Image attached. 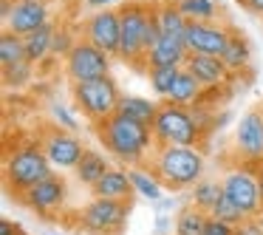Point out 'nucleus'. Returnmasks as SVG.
Instances as JSON below:
<instances>
[{
    "label": "nucleus",
    "mask_w": 263,
    "mask_h": 235,
    "mask_svg": "<svg viewBox=\"0 0 263 235\" xmlns=\"http://www.w3.org/2000/svg\"><path fill=\"white\" fill-rule=\"evenodd\" d=\"M260 193H263V167H260Z\"/></svg>",
    "instance_id": "obj_42"
},
{
    "label": "nucleus",
    "mask_w": 263,
    "mask_h": 235,
    "mask_svg": "<svg viewBox=\"0 0 263 235\" xmlns=\"http://www.w3.org/2000/svg\"><path fill=\"white\" fill-rule=\"evenodd\" d=\"M48 235H51V232H48Z\"/></svg>",
    "instance_id": "obj_44"
},
{
    "label": "nucleus",
    "mask_w": 263,
    "mask_h": 235,
    "mask_svg": "<svg viewBox=\"0 0 263 235\" xmlns=\"http://www.w3.org/2000/svg\"><path fill=\"white\" fill-rule=\"evenodd\" d=\"M187 57H190V48L181 37L161 34V40L147 54V68H184Z\"/></svg>",
    "instance_id": "obj_17"
},
{
    "label": "nucleus",
    "mask_w": 263,
    "mask_h": 235,
    "mask_svg": "<svg viewBox=\"0 0 263 235\" xmlns=\"http://www.w3.org/2000/svg\"><path fill=\"white\" fill-rule=\"evenodd\" d=\"M178 9L184 12L187 20H195V23H215V20H223V9L218 0H178Z\"/></svg>",
    "instance_id": "obj_27"
},
{
    "label": "nucleus",
    "mask_w": 263,
    "mask_h": 235,
    "mask_svg": "<svg viewBox=\"0 0 263 235\" xmlns=\"http://www.w3.org/2000/svg\"><path fill=\"white\" fill-rule=\"evenodd\" d=\"M240 9H246L249 14H255V17H263V0H238Z\"/></svg>",
    "instance_id": "obj_37"
},
{
    "label": "nucleus",
    "mask_w": 263,
    "mask_h": 235,
    "mask_svg": "<svg viewBox=\"0 0 263 235\" xmlns=\"http://www.w3.org/2000/svg\"><path fill=\"white\" fill-rule=\"evenodd\" d=\"M221 63L232 71V77H246L252 68V46L246 40V34L232 26L229 29V40H227V48L221 51Z\"/></svg>",
    "instance_id": "obj_18"
},
{
    "label": "nucleus",
    "mask_w": 263,
    "mask_h": 235,
    "mask_svg": "<svg viewBox=\"0 0 263 235\" xmlns=\"http://www.w3.org/2000/svg\"><path fill=\"white\" fill-rule=\"evenodd\" d=\"M71 99H74L77 114H82L91 125L105 122L108 116H114L119 111V82L114 77H102V80H88L71 85Z\"/></svg>",
    "instance_id": "obj_5"
},
{
    "label": "nucleus",
    "mask_w": 263,
    "mask_h": 235,
    "mask_svg": "<svg viewBox=\"0 0 263 235\" xmlns=\"http://www.w3.org/2000/svg\"><path fill=\"white\" fill-rule=\"evenodd\" d=\"M40 144L46 150L48 161L54 165V170H74L80 165L82 153H85V142H82L77 133L63 131L57 125H48L40 131Z\"/></svg>",
    "instance_id": "obj_10"
},
{
    "label": "nucleus",
    "mask_w": 263,
    "mask_h": 235,
    "mask_svg": "<svg viewBox=\"0 0 263 235\" xmlns=\"http://www.w3.org/2000/svg\"><path fill=\"white\" fill-rule=\"evenodd\" d=\"M235 235H263L260 215H252V218H246L243 224H238V227H235Z\"/></svg>",
    "instance_id": "obj_35"
},
{
    "label": "nucleus",
    "mask_w": 263,
    "mask_h": 235,
    "mask_svg": "<svg viewBox=\"0 0 263 235\" xmlns=\"http://www.w3.org/2000/svg\"><path fill=\"white\" fill-rule=\"evenodd\" d=\"M153 139L156 148H164V144H184V148H201L204 144V131L195 125L193 111L181 108V105L173 102H161L159 116L153 122Z\"/></svg>",
    "instance_id": "obj_6"
},
{
    "label": "nucleus",
    "mask_w": 263,
    "mask_h": 235,
    "mask_svg": "<svg viewBox=\"0 0 263 235\" xmlns=\"http://www.w3.org/2000/svg\"><path fill=\"white\" fill-rule=\"evenodd\" d=\"M184 68L204 85V91H223L232 85V71L221 63V57H210V54H190Z\"/></svg>",
    "instance_id": "obj_16"
},
{
    "label": "nucleus",
    "mask_w": 263,
    "mask_h": 235,
    "mask_svg": "<svg viewBox=\"0 0 263 235\" xmlns=\"http://www.w3.org/2000/svg\"><path fill=\"white\" fill-rule=\"evenodd\" d=\"M212 218H218V221H223V224H232V227H238V224H243L249 215H243V212L238 210V207L232 204V201L227 198V195H221V201H218L215 207H212V212H210Z\"/></svg>",
    "instance_id": "obj_34"
},
{
    "label": "nucleus",
    "mask_w": 263,
    "mask_h": 235,
    "mask_svg": "<svg viewBox=\"0 0 263 235\" xmlns=\"http://www.w3.org/2000/svg\"><path fill=\"white\" fill-rule=\"evenodd\" d=\"M110 63H114V57L108 51L97 48L88 40H80L74 46V51L63 60V74L71 85L88 80H102V77H110Z\"/></svg>",
    "instance_id": "obj_9"
},
{
    "label": "nucleus",
    "mask_w": 263,
    "mask_h": 235,
    "mask_svg": "<svg viewBox=\"0 0 263 235\" xmlns=\"http://www.w3.org/2000/svg\"><path fill=\"white\" fill-rule=\"evenodd\" d=\"M119 3H127V0H85V6L93 9V12H99V9H114Z\"/></svg>",
    "instance_id": "obj_38"
},
{
    "label": "nucleus",
    "mask_w": 263,
    "mask_h": 235,
    "mask_svg": "<svg viewBox=\"0 0 263 235\" xmlns=\"http://www.w3.org/2000/svg\"><path fill=\"white\" fill-rule=\"evenodd\" d=\"M91 193L97 195V198L133 201L136 190H133V182H130V173H127V167H110V170L91 187Z\"/></svg>",
    "instance_id": "obj_19"
},
{
    "label": "nucleus",
    "mask_w": 263,
    "mask_h": 235,
    "mask_svg": "<svg viewBox=\"0 0 263 235\" xmlns=\"http://www.w3.org/2000/svg\"><path fill=\"white\" fill-rule=\"evenodd\" d=\"M201 99H204V85H201L187 68H181V74H178L176 85H173L170 97H167L164 102L181 105V108H193V105H198Z\"/></svg>",
    "instance_id": "obj_24"
},
{
    "label": "nucleus",
    "mask_w": 263,
    "mask_h": 235,
    "mask_svg": "<svg viewBox=\"0 0 263 235\" xmlns=\"http://www.w3.org/2000/svg\"><path fill=\"white\" fill-rule=\"evenodd\" d=\"M93 133L105 148V153L114 156L125 167H144L156 150L153 131L136 119H127L125 114H114L105 122H97Z\"/></svg>",
    "instance_id": "obj_1"
},
{
    "label": "nucleus",
    "mask_w": 263,
    "mask_h": 235,
    "mask_svg": "<svg viewBox=\"0 0 263 235\" xmlns=\"http://www.w3.org/2000/svg\"><path fill=\"white\" fill-rule=\"evenodd\" d=\"M221 195H223L221 182H212V178H201V182L195 184L193 190H190V201H187V204L198 207V210H204V212H212V207H215L218 201H221Z\"/></svg>",
    "instance_id": "obj_28"
},
{
    "label": "nucleus",
    "mask_w": 263,
    "mask_h": 235,
    "mask_svg": "<svg viewBox=\"0 0 263 235\" xmlns=\"http://www.w3.org/2000/svg\"><path fill=\"white\" fill-rule=\"evenodd\" d=\"M204 235H235V227L210 215V221H206V227H204Z\"/></svg>",
    "instance_id": "obj_36"
},
{
    "label": "nucleus",
    "mask_w": 263,
    "mask_h": 235,
    "mask_svg": "<svg viewBox=\"0 0 263 235\" xmlns=\"http://www.w3.org/2000/svg\"><path fill=\"white\" fill-rule=\"evenodd\" d=\"M210 221V212L198 210V207L187 204L176 212L173 221V235H204V227Z\"/></svg>",
    "instance_id": "obj_26"
},
{
    "label": "nucleus",
    "mask_w": 263,
    "mask_h": 235,
    "mask_svg": "<svg viewBox=\"0 0 263 235\" xmlns=\"http://www.w3.org/2000/svg\"><path fill=\"white\" fill-rule=\"evenodd\" d=\"M48 114H51V125L63 128V131H71V133L80 131V119H77L74 105L60 102V99H51V102H48Z\"/></svg>",
    "instance_id": "obj_32"
},
{
    "label": "nucleus",
    "mask_w": 263,
    "mask_h": 235,
    "mask_svg": "<svg viewBox=\"0 0 263 235\" xmlns=\"http://www.w3.org/2000/svg\"><path fill=\"white\" fill-rule=\"evenodd\" d=\"M229 29L232 23L227 20H215V23H195L190 20L184 43H187L190 54H210V57H221V51L227 48Z\"/></svg>",
    "instance_id": "obj_14"
},
{
    "label": "nucleus",
    "mask_w": 263,
    "mask_h": 235,
    "mask_svg": "<svg viewBox=\"0 0 263 235\" xmlns=\"http://www.w3.org/2000/svg\"><path fill=\"white\" fill-rule=\"evenodd\" d=\"M110 167L114 165L108 161V153H102L99 148H85L80 165L74 167V176H77V182H80L82 187H93Z\"/></svg>",
    "instance_id": "obj_20"
},
{
    "label": "nucleus",
    "mask_w": 263,
    "mask_h": 235,
    "mask_svg": "<svg viewBox=\"0 0 263 235\" xmlns=\"http://www.w3.org/2000/svg\"><path fill=\"white\" fill-rule=\"evenodd\" d=\"M260 221H263V212H260Z\"/></svg>",
    "instance_id": "obj_43"
},
{
    "label": "nucleus",
    "mask_w": 263,
    "mask_h": 235,
    "mask_svg": "<svg viewBox=\"0 0 263 235\" xmlns=\"http://www.w3.org/2000/svg\"><path fill=\"white\" fill-rule=\"evenodd\" d=\"M156 12V0H127L119 6L122 17V43L116 60L130 65L133 71H144L147 74V48H144V37H147V23Z\"/></svg>",
    "instance_id": "obj_4"
},
{
    "label": "nucleus",
    "mask_w": 263,
    "mask_h": 235,
    "mask_svg": "<svg viewBox=\"0 0 263 235\" xmlns=\"http://www.w3.org/2000/svg\"><path fill=\"white\" fill-rule=\"evenodd\" d=\"M51 173H57V170H54V165L48 161L40 139H37V142L17 144L14 150H9L6 161H3V182H6V190L12 195H17V198H23L31 187L46 182Z\"/></svg>",
    "instance_id": "obj_3"
},
{
    "label": "nucleus",
    "mask_w": 263,
    "mask_h": 235,
    "mask_svg": "<svg viewBox=\"0 0 263 235\" xmlns=\"http://www.w3.org/2000/svg\"><path fill=\"white\" fill-rule=\"evenodd\" d=\"M80 40H82V37H80V26H71V23H65V20H57L51 57H54V60H65L71 51H74V46H77Z\"/></svg>",
    "instance_id": "obj_29"
},
{
    "label": "nucleus",
    "mask_w": 263,
    "mask_h": 235,
    "mask_svg": "<svg viewBox=\"0 0 263 235\" xmlns=\"http://www.w3.org/2000/svg\"><path fill=\"white\" fill-rule=\"evenodd\" d=\"M127 215H130V201L97 198L93 195L77 212V229H82L88 235H122Z\"/></svg>",
    "instance_id": "obj_7"
},
{
    "label": "nucleus",
    "mask_w": 263,
    "mask_h": 235,
    "mask_svg": "<svg viewBox=\"0 0 263 235\" xmlns=\"http://www.w3.org/2000/svg\"><path fill=\"white\" fill-rule=\"evenodd\" d=\"M68 193H71V190H68V182H65L63 173H51L46 182H40L37 187H31L20 201H23L31 212H37V215L57 218V212L65 210Z\"/></svg>",
    "instance_id": "obj_13"
},
{
    "label": "nucleus",
    "mask_w": 263,
    "mask_h": 235,
    "mask_svg": "<svg viewBox=\"0 0 263 235\" xmlns=\"http://www.w3.org/2000/svg\"><path fill=\"white\" fill-rule=\"evenodd\" d=\"M127 173H130V182H133L136 195H142V198H147V201H161L164 198L167 187L161 184V178L156 176L147 165L144 167H127Z\"/></svg>",
    "instance_id": "obj_25"
},
{
    "label": "nucleus",
    "mask_w": 263,
    "mask_h": 235,
    "mask_svg": "<svg viewBox=\"0 0 263 235\" xmlns=\"http://www.w3.org/2000/svg\"><path fill=\"white\" fill-rule=\"evenodd\" d=\"M147 167L161 178L167 190H193L204 178V153L201 148L164 144L153 150Z\"/></svg>",
    "instance_id": "obj_2"
},
{
    "label": "nucleus",
    "mask_w": 263,
    "mask_h": 235,
    "mask_svg": "<svg viewBox=\"0 0 263 235\" xmlns=\"http://www.w3.org/2000/svg\"><path fill=\"white\" fill-rule=\"evenodd\" d=\"M156 20H159V26H161V34L181 37L184 40L190 20L184 17V12L178 9V0H156Z\"/></svg>",
    "instance_id": "obj_22"
},
{
    "label": "nucleus",
    "mask_w": 263,
    "mask_h": 235,
    "mask_svg": "<svg viewBox=\"0 0 263 235\" xmlns=\"http://www.w3.org/2000/svg\"><path fill=\"white\" fill-rule=\"evenodd\" d=\"M54 31H57V20L43 29L31 31L29 37H23V46H26V60L34 65H43L46 60H51V46H54Z\"/></svg>",
    "instance_id": "obj_21"
},
{
    "label": "nucleus",
    "mask_w": 263,
    "mask_h": 235,
    "mask_svg": "<svg viewBox=\"0 0 263 235\" xmlns=\"http://www.w3.org/2000/svg\"><path fill=\"white\" fill-rule=\"evenodd\" d=\"M159 108L161 102H150L147 97H136V94H122L119 99V111L116 114H125L127 119H136L142 125L153 128L156 116H159Z\"/></svg>",
    "instance_id": "obj_23"
},
{
    "label": "nucleus",
    "mask_w": 263,
    "mask_h": 235,
    "mask_svg": "<svg viewBox=\"0 0 263 235\" xmlns=\"http://www.w3.org/2000/svg\"><path fill=\"white\" fill-rule=\"evenodd\" d=\"M235 156L240 165L263 167V108H249L235 125Z\"/></svg>",
    "instance_id": "obj_12"
},
{
    "label": "nucleus",
    "mask_w": 263,
    "mask_h": 235,
    "mask_svg": "<svg viewBox=\"0 0 263 235\" xmlns=\"http://www.w3.org/2000/svg\"><path fill=\"white\" fill-rule=\"evenodd\" d=\"M54 3H60V6H65V9H74V6H80V3H85V0H54Z\"/></svg>",
    "instance_id": "obj_40"
},
{
    "label": "nucleus",
    "mask_w": 263,
    "mask_h": 235,
    "mask_svg": "<svg viewBox=\"0 0 263 235\" xmlns=\"http://www.w3.org/2000/svg\"><path fill=\"white\" fill-rule=\"evenodd\" d=\"M178 74H181V68H147V82H150L153 94L161 99V102L170 97V91H173V85H176Z\"/></svg>",
    "instance_id": "obj_31"
},
{
    "label": "nucleus",
    "mask_w": 263,
    "mask_h": 235,
    "mask_svg": "<svg viewBox=\"0 0 263 235\" xmlns=\"http://www.w3.org/2000/svg\"><path fill=\"white\" fill-rule=\"evenodd\" d=\"M80 34H82V40L93 43L97 48L108 51L110 57L116 60V54H119V43H122L119 9H99V12H91L80 23Z\"/></svg>",
    "instance_id": "obj_11"
},
{
    "label": "nucleus",
    "mask_w": 263,
    "mask_h": 235,
    "mask_svg": "<svg viewBox=\"0 0 263 235\" xmlns=\"http://www.w3.org/2000/svg\"><path fill=\"white\" fill-rule=\"evenodd\" d=\"M223 195L238 207L243 215H260L263 212V193H260V167L249 165H232L221 176Z\"/></svg>",
    "instance_id": "obj_8"
},
{
    "label": "nucleus",
    "mask_w": 263,
    "mask_h": 235,
    "mask_svg": "<svg viewBox=\"0 0 263 235\" xmlns=\"http://www.w3.org/2000/svg\"><path fill=\"white\" fill-rule=\"evenodd\" d=\"M0 235H23V229H20L14 221L3 218V221H0Z\"/></svg>",
    "instance_id": "obj_39"
},
{
    "label": "nucleus",
    "mask_w": 263,
    "mask_h": 235,
    "mask_svg": "<svg viewBox=\"0 0 263 235\" xmlns=\"http://www.w3.org/2000/svg\"><path fill=\"white\" fill-rule=\"evenodd\" d=\"M26 60V46H23V37L12 34V31L3 29L0 34V65H14V63H23Z\"/></svg>",
    "instance_id": "obj_30"
},
{
    "label": "nucleus",
    "mask_w": 263,
    "mask_h": 235,
    "mask_svg": "<svg viewBox=\"0 0 263 235\" xmlns=\"http://www.w3.org/2000/svg\"><path fill=\"white\" fill-rule=\"evenodd\" d=\"M29 3H51V0H29Z\"/></svg>",
    "instance_id": "obj_41"
},
{
    "label": "nucleus",
    "mask_w": 263,
    "mask_h": 235,
    "mask_svg": "<svg viewBox=\"0 0 263 235\" xmlns=\"http://www.w3.org/2000/svg\"><path fill=\"white\" fill-rule=\"evenodd\" d=\"M31 80H34V63H29V60L14 63V65H6V68H3V85H6V88L20 91V88H26Z\"/></svg>",
    "instance_id": "obj_33"
},
{
    "label": "nucleus",
    "mask_w": 263,
    "mask_h": 235,
    "mask_svg": "<svg viewBox=\"0 0 263 235\" xmlns=\"http://www.w3.org/2000/svg\"><path fill=\"white\" fill-rule=\"evenodd\" d=\"M54 23V12L51 3H29V0H17L6 20H3V29L12 31L17 37H29L31 31L43 29V26Z\"/></svg>",
    "instance_id": "obj_15"
}]
</instances>
